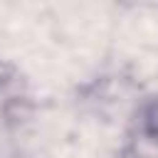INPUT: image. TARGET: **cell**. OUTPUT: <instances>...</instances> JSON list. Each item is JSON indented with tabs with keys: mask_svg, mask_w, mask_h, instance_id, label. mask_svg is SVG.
Here are the masks:
<instances>
[{
	"mask_svg": "<svg viewBox=\"0 0 158 158\" xmlns=\"http://www.w3.org/2000/svg\"><path fill=\"white\" fill-rule=\"evenodd\" d=\"M123 138L126 158H158V91L136 101Z\"/></svg>",
	"mask_w": 158,
	"mask_h": 158,
	"instance_id": "1",
	"label": "cell"
},
{
	"mask_svg": "<svg viewBox=\"0 0 158 158\" xmlns=\"http://www.w3.org/2000/svg\"><path fill=\"white\" fill-rule=\"evenodd\" d=\"M27 84L22 74L0 59V126H17L30 116L32 101H30Z\"/></svg>",
	"mask_w": 158,
	"mask_h": 158,
	"instance_id": "2",
	"label": "cell"
}]
</instances>
